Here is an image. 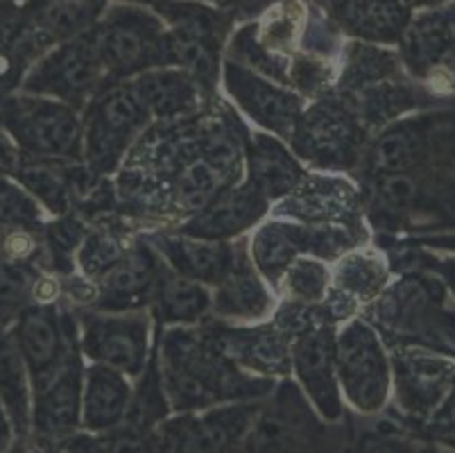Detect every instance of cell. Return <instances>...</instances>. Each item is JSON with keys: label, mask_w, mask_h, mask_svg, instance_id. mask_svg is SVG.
<instances>
[{"label": "cell", "mask_w": 455, "mask_h": 453, "mask_svg": "<svg viewBox=\"0 0 455 453\" xmlns=\"http://www.w3.org/2000/svg\"><path fill=\"white\" fill-rule=\"evenodd\" d=\"M161 384L171 410L193 413L243 404L272 390V381L241 372L222 352L188 331H171L161 352Z\"/></svg>", "instance_id": "obj_1"}, {"label": "cell", "mask_w": 455, "mask_h": 453, "mask_svg": "<svg viewBox=\"0 0 455 453\" xmlns=\"http://www.w3.org/2000/svg\"><path fill=\"white\" fill-rule=\"evenodd\" d=\"M109 82L132 80L150 69L172 66L171 30L150 7L114 5L93 28Z\"/></svg>", "instance_id": "obj_2"}, {"label": "cell", "mask_w": 455, "mask_h": 453, "mask_svg": "<svg viewBox=\"0 0 455 453\" xmlns=\"http://www.w3.org/2000/svg\"><path fill=\"white\" fill-rule=\"evenodd\" d=\"M0 130L20 155L77 161L84 155V120L60 100L30 93L0 98Z\"/></svg>", "instance_id": "obj_3"}, {"label": "cell", "mask_w": 455, "mask_h": 453, "mask_svg": "<svg viewBox=\"0 0 455 453\" xmlns=\"http://www.w3.org/2000/svg\"><path fill=\"white\" fill-rule=\"evenodd\" d=\"M387 299L386 320L403 343L455 359V302L437 274L408 277L390 290Z\"/></svg>", "instance_id": "obj_4"}, {"label": "cell", "mask_w": 455, "mask_h": 453, "mask_svg": "<svg viewBox=\"0 0 455 453\" xmlns=\"http://www.w3.org/2000/svg\"><path fill=\"white\" fill-rule=\"evenodd\" d=\"M148 123L150 114L130 80L107 82L86 105L84 157L91 173H111Z\"/></svg>", "instance_id": "obj_5"}, {"label": "cell", "mask_w": 455, "mask_h": 453, "mask_svg": "<svg viewBox=\"0 0 455 453\" xmlns=\"http://www.w3.org/2000/svg\"><path fill=\"white\" fill-rule=\"evenodd\" d=\"M107 82L109 77L91 30L41 55L20 82V91L82 109Z\"/></svg>", "instance_id": "obj_6"}, {"label": "cell", "mask_w": 455, "mask_h": 453, "mask_svg": "<svg viewBox=\"0 0 455 453\" xmlns=\"http://www.w3.org/2000/svg\"><path fill=\"white\" fill-rule=\"evenodd\" d=\"M335 372L342 399L363 415L386 409L392 392V363L367 322L351 320L335 336Z\"/></svg>", "instance_id": "obj_7"}, {"label": "cell", "mask_w": 455, "mask_h": 453, "mask_svg": "<svg viewBox=\"0 0 455 453\" xmlns=\"http://www.w3.org/2000/svg\"><path fill=\"white\" fill-rule=\"evenodd\" d=\"M254 406L225 404L164 419L150 433L152 453H231L250 431Z\"/></svg>", "instance_id": "obj_8"}, {"label": "cell", "mask_w": 455, "mask_h": 453, "mask_svg": "<svg viewBox=\"0 0 455 453\" xmlns=\"http://www.w3.org/2000/svg\"><path fill=\"white\" fill-rule=\"evenodd\" d=\"M399 57L421 85L455 93V3L415 12L399 44Z\"/></svg>", "instance_id": "obj_9"}, {"label": "cell", "mask_w": 455, "mask_h": 453, "mask_svg": "<svg viewBox=\"0 0 455 453\" xmlns=\"http://www.w3.org/2000/svg\"><path fill=\"white\" fill-rule=\"evenodd\" d=\"M150 324L139 313L82 315V352L91 363L118 369L125 376H140L148 368Z\"/></svg>", "instance_id": "obj_10"}, {"label": "cell", "mask_w": 455, "mask_h": 453, "mask_svg": "<svg viewBox=\"0 0 455 453\" xmlns=\"http://www.w3.org/2000/svg\"><path fill=\"white\" fill-rule=\"evenodd\" d=\"M10 331L30 374L35 394L60 374L76 347V338L70 336L68 322L51 304H28L14 318Z\"/></svg>", "instance_id": "obj_11"}, {"label": "cell", "mask_w": 455, "mask_h": 453, "mask_svg": "<svg viewBox=\"0 0 455 453\" xmlns=\"http://www.w3.org/2000/svg\"><path fill=\"white\" fill-rule=\"evenodd\" d=\"M392 381L396 404L421 426L455 388V359L421 347L403 349L395 356Z\"/></svg>", "instance_id": "obj_12"}, {"label": "cell", "mask_w": 455, "mask_h": 453, "mask_svg": "<svg viewBox=\"0 0 455 453\" xmlns=\"http://www.w3.org/2000/svg\"><path fill=\"white\" fill-rule=\"evenodd\" d=\"M222 82L231 98L243 107V111L251 120L283 139H291L301 118L299 95L260 77L256 70L234 60H227L222 64Z\"/></svg>", "instance_id": "obj_13"}, {"label": "cell", "mask_w": 455, "mask_h": 453, "mask_svg": "<svg viewBox=\"0 0 455 453\" xmlns=\"http://www.w3.org/2000/svg\"><path fill=\"white\" fill-rule=\"evenodd\" d=\"M291 368L317 413L329 422L340 419L345 399L335 372V338L331 327L320 324L297 336L291 352Z\"/></svg>", "instance_id": "obj_14"}, {"label": "cell", "mask_w": 455, "mask_h": 453, "mask_svg": "<svg viewBox=\"0 0 455 453\" xmlns=\"http://www.w3.org/2000/svg\"><path fill=\"white\" fill-rule=\"evenodd\" d=\"M326 19L351 39L374 45H399L415 12L403 0H317Z\"/></svg>", "instance_id": "obj_15"}, {"label": "cell", "mask_w": 455, "mask_h": 453, "mask_svg": "<svg viewBox=\"0 0 455 453\" xmlns=\"http://www.w3.org/2000/svg\"><path fill=\"white\" fill-rule=\"evenodd\" d=\"M82 372L76 347L45 388L32 394V431L48 442H61L82 429Z\"/></svg>", "instance_id": "obj_16"}, {"label": "cell", "mask_w": 455, "mask_h": 453, "mask_svg": "<svg viewBox=\"0 0 455 453\" xmlns=\"http://www.w3.org/2000/svg\"><path fill=\"white\" fill-rule=\"evenodd\" d=\"M161 263L148 245H132L118 263L111 265L100 277L95 309L109 313H127L140 309L155 295Z\"/></svg>", "instance_id": "obj_17"}, {"label": "cell", "mask_w": 455, "mask_h": 453, "mask_svg": "<svg viewBox=\"0 0 455 453\" xmlns=\"http://www.w3.org/2000/svg\"><path fill=\"white\" fill-rule=\"evenodd\" d=\"M109 0H26L23 16L39 48L48 53L57 44L86 35L100 23Z\"/></svg>", "instance_id": "obj_18"}, {"label": "cell", "mask_w": 455, "mask_h": 453, "mask_svg": "<svg viewBox=\"0 0 455 453\" xmlns=\"http://www.w3.org/2000/svg\"><path fill=\"white\" fill-rule=\"evenodd\" d=\"M130 376L107 365L91 363L82 379V431L114 433L125 422L130 409Z\"/></svg>", "instance_id": "obj_19"}, {"label": "cell", "mask_w": 455, "mask_h": 453, "mask_svg": "<svg viewBox=\"0 0 455 453\" xmlns=\"http://www.w3.org/2000/svg\"><path fill=\"white\" fill-rule=\"evenodd\" d=\"M267 199L247 182L245 186H234L220 190L209 205L196 214L186 224L184 234L206 240H222L254 227L256 220L266 214Z\"/></svg>", "instance_id": "obj_20"}, {"label": "cell", "mask_w": 455, "mask_h": 453, "mask_svg": "<svg viewBox=\"0 0 455 453\" xmlns=\"http://www.w3.org/2000/svg\"><path fill=\"white\" fill-rule=\"evenodd\" d=\"M130 85L134 86L150 118H180L190 114L200 105L204 93L200 82L177 66L150 69L132 77Z\"/></svg>", "instance_id": "obj_21"}, {"label": "cell", "mask_w": 455, "mask_h": 453, "mask_svg": "<svg viewBox=\"0 0 455 453\" xmlns=\"http://www.w3.org/2000/svg\"><path fill=\"white\" fill-rule=\"evenodd\" d=\"M82 173L73 161L44 159V157L20 155L14 180L19 182L44 209L64 215L73 205L77 190H84Z\"/></svg>", "instance_id": "obj_22"}, {"label": "cell", "mask_w": 455, "mask_h": 453, "mask_svg": "<svg viewBox=\"0 0 455 453\" xmlns=\"http://www.w3.org/2000/svg\"><path fill=\"white\" fill-rule=\"evenodd\" d=\"M152 247L168 261L172 272L196 279L200 284H215L234 259V247L222 240L196 239V236H152Z\"/></svg>", "instance_id": "obj_23"}, {"label": "cell", "mask_w": 455, "mask_h": 453, "mask_svg": "<svg viewBox=\"0 0 455 453\" xmlns=\"http://www.w3.org/2000/svg\"><path fill=\"white\" fill-rule=\"evenodd\" d=\"M211 306L222 318L256 320L267 315L272 309V297L266 284L259 279L254 263L243 252H235L229 268L215 281V293Z\"/></svg>", "instance_id": "obj_24"}, {"label": "cell", "mask_w": 455, "mask_h": 453, "mask_svg": "<svg viewBox=\"0 0 455 453\" xmlns=\"http://www.w3.org/2000/svg\"><path fill=\"white\" fill-rule=\"evenodd\" d=\"M326 236L329 234L308 231L297 224L270 222L260 227L251 239V259L267 279L276 281L299 252L320 249L317 245L324 243Z\"/></svg>", "instance_id": "obj_25"}, {"label": "cell", "mask_w": 455, "mask_h": 453, "mask_svg": "<svg viewBox=\"0 0 455 453\" xmlns=\"http://www.w3.org/2000/svg\"><path fill=\"white\" fill-rule=\"evenodd\" d=\"M0 404L10 417L14 435H28L32 429V384L23 356L14 343L10 327L0 324Z\"/></svg>", "instance_id": "obj_26"}, {"label": "cell", "mask_w": 455, "mask_h": 453, "mask_svg": "<svg viewBox=\"0 0 455 453\" xmlns=\"http://www.w3.org/2000/svg\"><path fill=\"white\" fill-rule=\"evenodd\" d=\"M297 141L304 139V152H310V157H322L326 161V155L331 159L335 157H354V148L358 143V130H355L354 118L347 111L335 109V107H315V109L299 118L295 132ZM291 136V139H292Z\"/></svg>", "instance_id": "obj_27"}, {"label": "cell", "mask_w": 455, "mask_h": 453, "mask_svg": "<svg viewBox=\"0 0 455 453\" xmlns=\"http://www.w3.org/2000/svg\"><path fill=\"white\" fill-rule=\"evenodd\" d=\"M215 349L227 359L241 360L260 374H285L291 369V347L275 329L225 331L215 336Z\"/></svg>", "instance_id": "obj_28"}, {"label": "cell", "mask_w": 455, "mask_h": 453, "mask_svg": "<svg viewBox=\"0 0 455 453\" xmlns=\"http://www.w3.org/2000/svg\"><path fill=\"white\" fill-rule=\"evenodd\" d=\"M301 180V168L291 152L267 134H254L250 145V184L263 198L279 199Z\"/></svg>", "instance_id": "obj_29"}, {"label": "cell", "mask_w": 455, "mask_h": 453, "mask_svg": "<svg viewBox=\"0 0 455 453\" xmlns=\"http://www.w3.org/2000/svg\"><path fill=\"white\" fill-rule=\"evenodd\" d=\"M152 299L156 315L165 324H193L211 309V293L206 286L181 277L171 268H161Z\"/></svg>", "instance_id": "obj_30"}, {"label": "cell", "mask_w": 455, "mask_h": 453, "mask_svg": "<svg viewBox=\"0 0 455 453\" xmlns=\"http://www.w3.org/2000/svg\"><path fill=\"white\" fill-rule=\"evenodd\" d=\"M222 182H225V177H222L204 157L186 161V164L181 166L180 174H177V206H180L184 214H200L211 199L220 193Z\"/></svg>", "instance_id": "obj_31"}, {"label": "cell", "mask_w": 455, "mask_h": 453, "mask_svg": "<svg viewBox=\"0 0 455 453\" xmlns=\"http://www.w3.org/2000/svg\"><path fill=\"white\" fill-rule=\"evenodd\" d=\"M36 286V274L28 263L14 261L0 245V324L14 322L26 309Z\"/></svg>", "instance_id": "obj_32"}, {"label": "cell", "mask_w": 455, "mask_h": 453, "mask_svg": "<svg viewBox=\"0 0 455 453\" xmlns=\"http://www.w3.org/2000/svg\"><path fill=\"white\" fill-rule=\"evenodd\" d=\"M44 222V209L19 182L0 177V227L12 230H39Z\"/></svg>", "instance_id": "obj_33"}, {"label": "cell", "mask_w": 455, "mask_h": 453, "mask_svg": "<svg viewBox=\"0 0 455 453\" xmlns=\"http://www.w3.org/2000/svg\"><path fill=\"white\" fill-rule=\"evenodd\" d=\"M285 288L301 302H317L329 288V270L313 259H297L285 270Z\"/></svg>", "instance_id": "obj_34"}, {"label": "cell", "mask_w": 455, "mask_h": 453, "mask_svg": "<svg viewBox=\"0 0 455 453\" xmlns=\"http://www.w3.org/2000/svg\"><path fill=\"white\" fill-rule=\"evenodd\" d=\"M127 249L123 247L121 240L116 239L109 231H98V234H86L84 243L80 245V265L86 272V277H98L118 263Z\"/></svg>", "instance_id": "obj_35"}, {"label": "cell", "mask_w": 455, "mask_h": 453, "mask_svg": "<svg viewBox=\"0 0 455 453\" xmlns=\"http://www.w3.org/2000/svg\"><path fill=\"white\" fill-rule=\"evenodd\" d=\"M342 288L351 290L358 297L367 299L376 295L386 281V268L374 259H365V256H354L347 261L340 270Z\"/></svg>", "instance_id": "obj_36"}, {"label": "cell", "mask_w": 455, "mask_h": 453, "mask_svg": "<svg viewBox=\"0 0 455 453\" xmlns=\"http://www.w3.org/2000/svg\"><path fill=\"white\" fill-rule=\"evenodd\" d=\"M84 230L73 218H61L48 227V245H51L55 263H70V256L84 243Z\"/></svg>", "instance_id": "obj_37"}, {"label": "cell", "mask_w": 455, "mask_h": 453, "mask_svg": "<svg viewBox=\"0 0 455 453\" xmlns=\"http://www.w3.org/2000/svg\"><path fill=\"white\" fill-rule=\"evenodd\" d=\"M424 435L430 442L455 451V388L446 394V399L433 410L428 419L421 424Z\"/></svg>", "instance_id": "obj_38"}, {"label": "cell", "mask_w": 455, "mask_h": 453, "mask_svg": "<svg viewBox=\"0 0 455 453\" xmlns=\"http://www.w3.org/2000/svg\"><path fill=\"white\" fill-rule=\"evenodd\" d=\"M61 453H111V433H89L77 431L61 440Z\"/></svg>", "instance_id": "obj_39"}, {"label": "cell", "mask_w": 455, "mask_h": 453, "mask_svg": "<svg viewBox=\"0 0 455 453\" xmlns=\"http://www.w3.org/2000/svg\"><path fill=\"white\" fill-rule=\"evenodd\" d=\"M111 453H152L150 435L118 429L111 433Z\"/></svg>", "instance_id": "obj_40"}, {"label": "cell", "mask_w": 455, "mask_h": 453, "mask_svg": "<svg viewBox=\"0 0 455 453\" xmlns=\"http://www.w3.org/2000/svg\"><path fill=\"white\" fill-rule=\"evenodd\" d=\"M424 268H428L430 272H435L437 277H440L442 281H444V286L449 288L451 297L455 299V255L451 256H430L426 255L424 256Z\"/></svg>", "instance_id": "obj_41"}, {"label": "cell", "mask_w": 455, "mask_h": 453, "mask_svg": "<svg viewBox=\"0 0 455 453\" xmlns=\"http://www.w3.org/2000/svg\"><path fill=\"white\" fill-rule=\"evenodd\" d=\"M20 161V150L16 148L14 141L0 130V177H14Z\"/></svg>", "instance_id": "obj_42"}, {"label": "cell", "mask_w": 455, "mask_h": 453, "mask_svg": "<svg viewBox=\"0 0 455 453\" xmlns=\"http://www.w3.org/2000/svg\"><path fill=\"white\" fill-rule=\"evenodd\" d=\"M419 243L424 245V247L444 249V252H451V255H455V234L426 236V239H419Z\"/></svg>", "instance_id": "obj_43"}, {"label": "cell", "mask_w": 455, "mask_h": 453, "mask_svg": "<svg viewBox=\"0 0 455 453\" xmlns=\"http://www.w3.org/2000/svg\"><path fill=\"white\" fill-rule=\"evenodd\" d=\"M12 440H14V429H12L5 409H3V404H0V453L10 451Z\"/></svg>", "instance_id": "obj_44"}, {"label": "cell", "mask_w": 455, "mask_h": 453, "mask_svg": "<svg viewBox=\"0 0 455 453\" xmlns=\"http://www.w3.org/2000/svg\"><path fill=\"white\" fill-rule=\"evenodd\" d=\"M405 5L411 7L412 12H424V10H435V7H444L455 3V0H403Z\"/></svg>", "instance_id": "obj_45"}, {"label": "cell", "mask_w": 455, "mask_h": 453, "mask_svg": "<svg viewBox=\"0 0 455 453\" xmlns=\"http://www.w3.org/2000/svg\"><path fill=\"white\" fill-rule=\"evenodd\" d=\"M132 5H140V7H150L152 12L156 10V7H161L164 3H171V0H130Z\"/></svg>", "instance_id": "obj_46"}, {"label": "cell", "mask_w": 455, "mask_h": 453, "mask_svg": "<svg viewBox=\"0 0 455 453\" xmlns=\"http://www.w3.org/2000/svg\"><path fill=\"white\" fill-rule=\"evenodd\" d=\"M304 3H317V0H304Z\"/></svg>", "instance_id": "obj_47"}, {"label": "cell", "mask_w": 455, "mask_h": 453, "mask_svg": "<svg viewBox=\"0 0 455 453\" xmlns=\"http://www.w3.org/2000/svg\"><path fill=\"white\" fill-rule=\"evenodd\" d=\"M51 453H61V451H60V449H55V451H51Z\"/></svg>", "instance_id": "obj_48"}]
</instances>
